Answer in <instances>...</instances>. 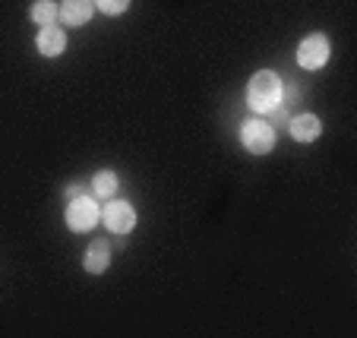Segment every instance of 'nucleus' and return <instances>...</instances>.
Returning a JSON list of instances; mask_svg holds the SVG:
<instances>
[{
    "label": "nucleus",
    "mask_w": 357,
    "mask_h": 338,
    "mask_svg": "<svg viewBox=\"0 0 357 338\" xmlns=\"http://www.w3.org/2000/svg\"><path fill=\"white\" fill-rule=\"evenodd\" d=\"M35 47H38V54L45 57H61L67 51V32L63 26L51 22V26H41L38 35H35Z\"/></svg>",
    "instance_id": "nucleus-6"
},
{
    "label": "nucleus",
    "mask_w": 357,
    "mask_h": 338,
    "mask_svg": "<svg viewBox=\"0 0 357 338\" xmlns=\"http://www.w3.org/2000/svg\"><path fill=\"white\" fill-rule=\"evenodd\" d=\"M241 142L253 155H269L275 149V130L269 127L266 117H250V121L241 123Z\"/></svg>",
    "instance_id": "nucleus-2"
},
{
    "label": "nucleus",
    "mask_w": 357,
    "mask_h": 338,
    "mask_svg": "<svg viewBox=\"0 0 357 338\" xmlns=\"http://www.w3.org/2000/svg\"><path fill=\"white\" fill-rule=\"evenodd\" d=\"M105 224L114 234H130L136 228L133 203H127V199H108V206H105Z\"/></svg>",
    "instance_id": "nucleus-5"
},
{
    "label": "nucleus",
    "mask_w": 357,
    "mask_h": 338,
    "mask_svg": "<svg viewBox=\"0 0 357 338\" xmlns=\"http://www.w3.org/2000/svg\"><path fill=\"white\" fill-rule=\"evenodd\" d=\"M117 187H121V180H117L114 171H98V174L92 177V197L98 199V203H108V199H114Z\"/></svg>",
    "instance_id": "nucleus-10"
},
{
    "label": "nucleus",
    "mask_w": 357,
    "mask_h": 338,
    "mask_svg": "<svg viewBox=\"0 0 357 338\" xmlns=\"http://www.w3.org/2000/svg\"><path fill=\"white\" fill-rule=\"evenodd\" d=\"M329 38L323 32H313L297 45V63H301V70H319L329 63Z\"/></svg>",
    "instance_id": "nucleus-4"
},
{
    "label": "nucleus",
    "mask_w": 357,
    "mask_h": 338,
    "mask_svg": "<svg viewBox=\"0 0 357 338\" xmlns=\"http://www.w3.org/2000/svg\"><path fill=\"white\" fill-rule=\"evenodd\" d=\"M82 193H86L82 183H67V187H63V197L67 199H76V197H82Z\"/></svg>",
    "instance_id": "nucleus-13"
},
{
    "label": "nucleus",
    "mask_w": 357,
    "mask_h": 338,
    "mask_svg": "<svg viewBox=\"0 0 357 338\" xmlns=\"http://www.w3.org/2000/svg\"><path fill=\"white\" fill-rule=\"evenodd\" d=\"M82 266H86V272H92V275L108 272V266H111V244H108V240H92V244H89V250H86Z\"/></svg>",
    "instance_id": "nucleus-9"
},
{
    "label": "nucleus",
    "mask_w": 357,
    "mask_h": 338,
    "mask_svg": "<svg viewBox=\"0 0 357 338\" xmlns=\"http://www.w3.org/2000/svg\"><path fill=\"white\" fill-rule=\"evenodd\" d=\"M29 16H32V22H38V26H51V22L61 20V7H57L54 0H35Z\"/></svg>",
    "instance_id": "nucleus-11"
},
{
    "label": "nucleus",
    "mask_w": 357,
    "mask_h": 338,
    "mask_svg": "<svg viewBox=\"0 0 357 338\" xmlns=\"http://www.w3.org/2000/svg\"><path fill=\"white\" fill-rule=\"evenodd\" d=\"M92 16H95V0H63L61 3L63 26H86Z\"/></svg>",
    "instance_id": "nucleus-8"
},
{
    "label": "nucleus",
    "mask_w": 357,
    "mask_h": 338,
    "mask_svg": "<svg viewBox=\"0 0 357 338\" xmlns=\"http://www.w3.org/2000/svg\"><path fill=\"white\" fill-rule=\"evenodd\" d=\"M288 133L294 136L297 142H313L323 133V121H319L317 114H297L288 121Z\"/></svg>",
    "instance_id": "nucleus-7"
},
{
    "label": "nucleus",
    "mask_w": 357,
    "mask_h": 338,
    "mask_svg": "<svg viewBox=\"0 0 357 338\" xmlns=\"http://www.w3.org/2000/svg\"><path fill=\"white\" fill-rule=\"evenodd\" d=\"M130 0H95V10H101L105 16H121L127 13Z\"/></svg>",
    "instance_id": "nucleus-12"
},
{
    "label": "nucleus",
    "mask_w": 357,
    "mask_h": 338,
    "mask_svg": "<svg viewBox=\"0 0 357 338\" xmlns=\"http://www.w3.org/2000/svg\"><path fill=\"white\" fill-rule=\"evenodd\" d=\"M284 98V82L278 73H272V70H259V73H253V79L247 82V105L253 114H269L272 108H278Z\"/></svg>",
    "instance_id": "nucleus-1"
},
{
    "label": "nucleus",
    "mask_w": 357,
    "mask_h": 338,
    "mask_svg": "<svg viewBox=\"0 0 357 338\" xmlns=\"http://www.w3.org/2000/svg\"><path fill=\"white\" fill-rule=\"evenodd\" d=\"M101 218V209H98V199L89 197V193H82V197L70 199L67 206V228L76 231V234H86V231H92L95 224H98Z\"/></svg>",
    "instance_id": "nucleus-3"
}]
</instances>
